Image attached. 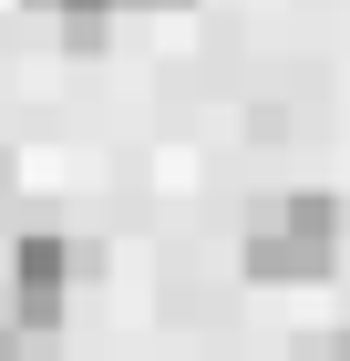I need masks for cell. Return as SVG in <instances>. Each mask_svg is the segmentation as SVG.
<instances>
[{
	"label": "cell",
	"mask_w": 350,
	"mask_h": 361,
	"mask_svg": "<svg viewBox=\"0 0 350 361\" xmlns=\"http://www.w3.org/2000/svg\"><path fill=\"white\" fill-rule=\"evenodd\" d=\"M21 11H31V21H52L73 52H93V42H104V21H113V0H21Z\"/></svg>",
	"instance_id": "cell-3"
},
{
	"label": "cell",
	"mask_w": 350,
	"mask_h": 361,
	"mask_svg": "<svg viewBox=\"0 0 350 361\" xmlns=\"http://www.w3.org/2000/svg\"><path fill=\"white\" fill-rule=\"evenodd\" d=\"M237 269L258 279V289H309V279H330L340 269V196H320V186L268 196V207L237 227Z\"/></svg>",
	"instance_id": "cell-1"
},
{
	"label": "cell",
	"mask_w": 350,
	"mask_h": 361,
	"mask_svg": "<svg viewBox=\"0 0 350 361\" xmlns=\"http://www.w3.org/2000/svg\"><path fill=\"white\" fill-rule=\"evenodd\" d=\"M21 207V166H11V145H0V217Z\"/></svg>",
	"instance_id": "cell-4"
},
{
	"label": "cell",
	"mask_w": 350,
	"mask_h": 361,
	"mask_svg": "<svg viewBox=\"0 0 350 361\" xmlns=\"http://www.w3.org/2000/svg\"><path fill=\"white\" fill-rule=\"evenodd\" d=\"M0 361H31V341L11 331V310H0Z\"/></svg>",
	"instance_id": "cell-5"
},
{
	"label": "cell",
	"mask_w": 350,
	"mask_h": 361,
	"mask_svg": "<svg viewBox=\"0 0 350 361\" xmlns=\"http://www.w3.org/2000/svg\"><path fill=\"white\" fill-rule=\"evenodd\" d=\"M82 269H93V258H82V238H62V227H21V238H11V289H0V310H11V331H21L31 351L62 341Z\"/></svg>",
	"instance_id": "cell-2"
}]
</instances>
